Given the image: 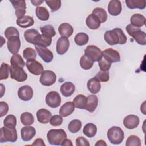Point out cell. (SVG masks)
Listing matches in <instances>:
<instances>
[{"mask_svg": "<svg viewBox=\"0 0 146 146\" xmlns=\"http://www.w3.org/2000/svg\"><path fill=\"white\" fill-rule=\"evenodd\" d=\"M106 42L111 46L124 44L127 43V38L120 28H115L111 30H107L104 34Z\"/></svg>", "mask_w": 146, "mask_h": 146, "instance_id": "obj_1", "label": "cell"}, {"mask_svg": "<svg viewBox=\"0 0 146 146\" xmlns=\"http://www.w3.org/2000/svg\"><path fill=\"white\" fill-rule=\"evenodd\" d=\"M47 138L51 145H61L64 139L67 138V134L63 129H52L48 131Z\"/></svg>", "mask_w": 146, "mask_h": 146, "instance_id": "obj_2", "label": "cell"}, {"mask_svg": "<svg viewBox=\"0 0 146 146\" xmlns=\"http://www.w3.org/2000/svg\"><path fill=\"white\" fill-rule=\"evenodd\" d=\"M125 29L127 33L135 39L137 43L143 46L146 44V34L140 27L129 24Z\"/></svg>", "mask_w": 146, "mask_h": 146, "instance_id": "obj_3", "label": "cell"}, {"mask_svg": "<svg viewBox=\"0 0 146 146\" xmlns=\"http://www.w3.org/2000/svg\"><path fill=\"white\" fill-rule=\"evenodd\" d=\"M107 136L112 144H120L124 139V133L122 129L117 126H113L107 131Z\"/></svg>", "mask_w": 146, "mask_h": 146, "instance_id": "obj_4", "label": "cell"}, {"mask_svg": "<svg viewBox=\"0 0 146 146\" xmlns=\"http://www.w3.org/2000/svg\"><path fill=\"white\" fill-rule=\"evenodd\" d=\"M18 138L17 132L15 128H9L2 127L0 129V142L14 143Z\"/></svg>", "mask_w": 146, "mask_h": 146, "instance_id": "obj_5", "label": "cell"}, {"mask_svg": "<svg viewBox=\"0 0 146 146\" xmlns=\"http://www.w3.org/2000/svg\"><path fill=\"white\" fill-rule=\"evenodd\" d=\"M10 78L18 82L25 81L27 78V75L21 67L11 65L10 68Z\"/></svg>", "mask_w": 146, "mask_h": 146, "instance_id": "obj_6", "label": "cell"}, {"mask_svg": "<svg viewBox=\"0 0 146 146\" xmlns=\"http://www.w3.org/2000/svg\"><path fill=\"white\" fill-rule=\"evenodd\" d=\"M84 55L92 62H99L103 57L101 50L94 45H89L84 50Z\"/></svg>", "mask_w": 146, "mask_h": 146, "instance_id": "obj_7", "label": "cell"}, {"mask_svg": "<svg viewBox=\"0 0 146 146\" xmlns=\"http://www.w3.org/2000/svg\"><path fill=\"white\" fill-rule=\"evenodd\" d=\"M45 100L48 106L51 108H55L60 105L61 97L58 92L52 91L47 93Z\"/></svg>", "mask_w": 146, "mask_h": 146, "instance_id": "obj_8", "label": "cell"}, {"mask_svg": "<svg viewBox=\"0 0 146 146\" xmlns=\"http://www.w3.org/2000/svg\"><path fill=\"white\" fill-rule=\"evenodd\" d=\"M56 80V75L51 70H45L42 73L39 79L40 83L44 86H50L54 84Z\"/></svg>", "mask_w": 146, "mask_h": 146, "instance_id": "obj_9", "label": "cell"}, {"mask_svg": "<svg viewBox=\"0 0 146 146\" xmlns=\"http://www.w3.org/2000/svg\"><path fill=\"white\" fill-rule=\"evenodd\" d=\"M26 66L29 71L34 75H41L44 71L42 64L35 59L27 60Z\"/></svg>", "mask_w": 146, "mask_h": 146, "instance_id": "obj_10", "label": "cell"}, {"mask_svg": "<svg viewBox=\"0 0 146 146\" xmlns=\"http://www.w3.org/2000/svg\"><path fill=\"white\" fill-rule=\"evenodd\" d=\"M103 58L110 63H115L120 61V55L118 51L109 48L102 51Z\"/></svg>", "mask_w": 146, "mask_h": 146, "instance_id": "obj_11", "label": "cell"}, {"mask_svg": "<svg viewBox=\"0 0 146 146\" xmlns=\"http://www.w3.org/2000/svg\"><path fill=\"white\" fill-rule=\"evenodd\" d=\"M18 96L23 101H29L33 96V90L30 86H22L18 89Z\"/></svg>", "mask_w": 146, "mask_h": 146, "instance_id": "obj_12", "label": "cell"}, {"mask_svg": "<svg viewBox=\"0 0 146 146\" xmlns=\"http://www.w3.org/2000/svg\"><path fill=\"white\" fill-rule=\"evenodd\" d=\"M13 7L15 9V15L18 18H21L25 16L26 13V5L25 1H17V0H10Z\"/></svg>", "mask_w": 146, "mask_h": 146, "instance_id": "obj_13", "label": "cell"}, {"mask_svg": "<svg viewBox=\"0 0 146 146\" xmlns=\"http://www.w3.org/2000/svg\"><path fill=\"white\" fill-rule=\"evenodd\" d=\"M7 47L9 51L12 54L18 52L21 47V40L19 36H14L7 39Z\"/></svg>", "mask_w": 146, "mask_h": 146, "instance_id": "obj_14", "label": "cell"}, {"mask_svg": "<svg viewBox=\"0 0 146 146\" xmlns=\"http://www.w3.org/2000/svg\"><path fill=\"white\" fill-rule=\"evenodd\" d=\"M35 47L38 54L44 62L50 63L52 60L54 58L53 53L48 48L37 46H35Z\"/></svg>", "mask_w": 146, "mask_h": 146, "instance_id": "obj_15", "label": "cell"}, {"mask_svg": "<svg viewBox=\"0 0 146 146\" xmlns=\"http://www.w3.org/2000/svg\"><path fill=\"white\" fill-rule=\"evenodd\" d=\"M70 46V42L67 38L61 36L56 42V51L60 55H64L68 50Z\"/></svg>", "mask_w": 146, "mask_h": 146, "instance_id": "obj_16", "label": "cell"}, {"mask_svg": "<svg viewBox=\"0 0 146 146\" xmlns=\"http://www.w3.org/2000/svg\"><path fill=\"white\" fill-rule=\"evenodd\" d=\"M139 117L134 115H129L125 116L123 120V124L125 128L129 129L136 128L139 125Z\"/></svg>", "mask_w": 146, "mask_h": 146, "instance_id": "obj_17", "label": "cell"}, {"mask_svg": "<svg viewBox=\"0 0 146 146\" xmlns=\"http://www.w3.org/2000/svg\"><path fill=\"white\" fill-rule=\"evenodd\" d=\"M36 130L34 127L26 125L21 129V138L23 141H29L35 135Z\"/></svg>", "mask_w": 146, "mask_h": 146, "instance_id": "obj_18", "label": "cell"}, {"mask_svg": "<svg viewBox=\"0 0 146 146\" xmlns=\"http://www.w3.org/2000/svg\"><path fill=\"white\" fill-rule=\"evenodd\" d=\"M122 10L121 3L118 0H111L108 5V11L112 16L119 15Z\"/></svg>", "mask_w": 146, "mask_h": 146, "instance_id": "obj_19", "label": "cell"}, {"mask_svg": "<svg viewBox=\"0 0 146 146\" xmlns=\"http://www.w3.org/2000/svg\"><path fill=\"white\" fill-rule=\"evenodd\" d=\"M52 43V38H50L44 35L43 34H39L34 40V45L39 47H47L51 45Z\"/></svg>", "mask_w": 146, "mask_h": 146, "instance_id": "obj_20", "label": "cell"}, {"mask_svg": "<svg viewBox=\"0 0 146 146\" xmlns=\"http://www.w3.org/2000/svg\"><path fill=\"white\" fill-rule=\"evenodd\" d=\"M38 121L42 124H47L52 117L51 113L45 108H41L36 112Z\"/></svg>", "mask_w": 146, "mask_h": 146, "instance_id": "obj_21", "label": "cell"}, {"mask_svg": "<svg viewBox=\"0 0 146 146\" xmlns=\"http://www.w3.org/2000/svg\"><path fill=\"white\" fill-rule=\"evenodd\" d=\"M75 110V106L72 102H67L63 104L60 108L59 113L62 117H67L73 113Z\"/></svg>", "mask_w": 146, "mask_h": 146, "instance_id": "obj_22", "label": "cell"}, {"mask_svg": "<svg viewBox=\"0 0 146 146\" xmlns=\"http://www.w3.org/2000/svg\"><path fill=\"white\" fill-rule=\"evenodd\" d=\"M75 90V85L71 82H66L60 86V92L64 97L71 96Z\"/></svg>", "mask_w": 146, "mask_h": 146, "instance_id": "obj_23", "label": "cell"}, {"mask_svg": "<svg viewBox=\"0 0 146 146\" xmlns=\"http://www.w3.org/2000/svg\"><path fill=\"white\" fill-rule=\"evenodd\" d=\"M98 104V98L95 95H89L87 98V104L85 110L89 112H94Z\"/></svg>", "mask_w": 146, "mask_h": 146, "instance_id": "obj_24", "label": "cell"}, {"mask_svg": "<svg viewBox=\"0 0 146 146\" xmlns=\"http://www.w3.org/2000/svg\"><path fill=\"white\" fill-rule=\"evenodd\" d=\"M58 31L62 36L69 38L73 34L74 29L68 23H63L59 25L58 27Z\"/></svg>", "mask_w": 146, "mask_h": 146, "instance_id": "obj_25", "label": "cell"}, {"mask_svg": "<svg viewBox=\"0 0 146 146\" xmlns=\"http://www.w3.org/2000/svg\"><path fill=\"white\" fill-rule=\"evenodd\" d=\"M86 23L87 26L92 30L98 29L101 24L99 18L93 14H90L86 19Z\"/></svg>", "mask_w": 146, "mask_h": 146, "instance_id": "obj_26", "label": "cell"}, {"mask_svg": "<svg viewBox=\"0 0 146 146\" xmlns=\"http://www.w3.org/2000/svg\"><path fill=\"white\" fill-rule=\"evenodd\" d=\"M87 87L91 93L96 94L100 91L101 88V84L100 82L94 77L88 80L87 82Z\"/></svg>", "mask_w": 146, "mask_h": 146, "instance_id": "obj_27", "label": "cell"}, {"mask_svg": "<svg viewBox=\"0 0 146 146\" xmlns=\"http://www.w3.org/2000/svg\"><path fill=\"white\" fill-rule=\"evenodd\" d=\"M17 25L22 28H27L33 26L34 23V19L29 15H25L21 18H17Z\"/></svg>", "mask_w": 146, "mask_h": 146, "instance_id": "obj_28", "label": "cell"}, {"mask_svg": "<svg viewBox=\"0 0 146 146\" xmlns=\"http://www.w3.org/2000/svg\"><path fill=\"white\" fill-rule=\"evenodd\" d=\"M131 24L134 26L140 27L145 24V18L141 14H135L132 15L130 19Z\"/></svg>", "mask_w": 146, "mask_h": 146, "instance_id": "obj_29", "label": "cell"}, {"mask_svg": "<svg viewBox=\"0 0 146 146\" xmlns=\"http://www.w3.org/2000/svg\"><path fill=\"white\" fill-rule=\"evenodd\" d=\"M127 6L130 9H139L143 10L146 6V2L144 0H126Z\"/></svg>", "mask_w": 146, "mask_h": 146, "instance_id": "obj_30", "label": "cell"}, {"mask_svg": "<svg viewBox=\"0 0 146 146\" xmlns=\"http://www.w3.org/2000/svg\"><path fill=\"white\" fill-rule=\"evenodd\" d=\"M75 107L79 109H85L87 104V97L82 94L76 95L73 100Z\"/></svg>", "mask_w": 146, "mask_h": 146, "instance_id": "obj_31", "label": "cell"}, {"mask_svg": "<svg viewBox=\"0 0 146 146\" xmlns=\"http://www.w3.org/2000/svg\"><path fill=\"white\" fill-rule=\"evenodd\" d=\"M83 132L87 137L90 138L93 137L97 132V127L93 123H87L84 125L83 129Z\"/></svg>", "mask_w": 146, "mask_h": 146, "instance_id": "obj_32", "label": "cell"}, {"mask_svg": "<svg viewBox=\"0 0 146 146\" xmlns=\"http://www.w3.org/2000/svg\"><path fill=\"white\" fill-rule=\"evenodd\" d=\"M35 14L37 18L41 21H47L50 17L48 10L43 6L37 7L35 9Z\"/></svg>", "mask_w": 146, "mask_h": 146, "instance_id": "obj_33", "label": "cell"}, {"mask_svg": "<svg viewBox=\"0 0 146 146\" xmlns=\"http://www.w3.org/2000/svg\"><path fill=\"white\" fill-rule=\"evenodd\" d=\"M39 34V31L34 29H30L26 30L24 33V38L25 40L29 43L34 44V40L35 37Z\"/></svg>", "mask_w": 146, "mask_h": 146, "instance_id": "obj_34", "label": "cell"}, {"mask_svg": "<svg viewBox=\"0 0 146 146\" xmlns=\"http://www.w3.org/2000/svg\"><path fill=\"white\" fill-rule=\"evenodd\" d=\"M89 40L88 35L84 33H78L74 38V41L75 43L79 46H82L86 45Z\"/></svg>", "mask_w": 146, "mask_h": 146, "instance_id": "obj_35", "label": "cell"}, {"mask_svg": "<svg viewBox=\"0 0 146 146\" xmlns=\"http://www.w3.org/2000/svg\"><path fill=\"white\" fill-rule=\"evenodd\" d=\"M20 120L23 125H30L34 122V118L33 115L27 112H23L20 116Z\"/></svg>", "mask_w": 146, "mask_h": 146, "instance_id": "obj_36", "label": "cell"}, {"mask_svg": "<svg viewBox=\"0 0 146 146\" xmlns=\"http://www.w3.org/2000/svg\"><path fill=\"white\" fill-rule=\"evenodd\" d=\"M96 15L100 20L101 23L105 22L107 19V14L104 9L101 7H96L93 11L92 13Z\"/></svg>", "mask_w": 146, "mask_h": 146, "instance_id": "obj_37", "label": "cell"}, {"mask_svg": "<svg viewBox=\"0 0 146 146\" xmlns=\"http://www.w3.org/2000/svg\"><path fill=\"white\" fill-rule=\"evenodd\" d=\"M82 128V122L78 119H74L71 120L68 125V131L72 133H75L80 131Z\"/></svg>", "mask_w": 146, "mask_h": 146, "instance_id": "obj_38", "label": "cell"}, {"mask_svg": "<svg viewBox=\"0 0 146 146\" xmlns=\"http://www.w3.org/2000/svg\"><path fill=\"white\" fill-rule=\"evenodd\" d=\"M40 30L42 34L50 38H52L56 35V31L53 26L51 25H44L41 27L40 28Z\"/></svg>", "mask_w": 146, "mask_h": 146, "instance_id": "obj_39", "label": "cell"}, {"mask_svg": "<svg viewBox=\"0 0 146 146\" xmlns=\"http://www.w3.org/2000/svg\"><path fill=\"white\" fill-rule=\"evenodd\" d=\"M79 63L81 68L85 70H90L94 65V62H92L84 55L80 57Z\"/></svg>", "mask_w": 146, "mask_h": 146, "instance_id": "obj_40", "label": "cell"}, {"mask_svg": "<svg viewBox=\"0 0 146 146\" xmlns=\"http://www.w3.org/2000/svg\"><path fill=\"white\" fill-rule=\"evenodd\" d=\"M10 66L6 63H2L0 67V80L7 79L10 73Z\"/></svg>", "mask_w": 146, "mask_h": 146, "instance_id": "obj_41", "label": "cell"}, {"mask_svg": "<svg viewBox=\"0 0 146 146\" xmlns=\"http://www.w3.org/2000/svg\"><path fill=\"white\" fill-rule=\"evenodd\" d=\"M10 64L11 65L17 66L21 67L22 68H23L25 65L26 64L22 56L18 54H14L11 56L10 59Z\"/></svg>", "mask_w": 146, "mask_h": 146, "instance_id": "obj_42", "label": "cell"}, {"mask_svg": "<svg viewBox=\"0 0 146 146\" xmlns=\"http://www.w3.org/2000/svg\"><path fill=\"white\" fill-rule=\"evenodd\" d=\"M23 56L27 60L35 59L36 52L34 49L31 47H27L23 51Z\"/></svg>", "mask_w": 146, "mask_h": 146, "instance_id": "obj_43", "label": "cell"}, {"mask_svg": "<svg viewBox=\"0 0 146 146\" xmlns=\"http://www.w3.org/2000/svg\"><path fill=\"white\" fill-rule=\"evenodd\" d=\"M4 126L9 128H15L17 125V118L13 115H7L3 120Z\"/></svg>", "mask_w": 146, "mask_h": 146, "instance_id": "obj_44", "label": "cell"}, {"mask_svg": "<svg viewBox=\"0 0 146 146\" xmlns=\"http://www.w3.org/2000/svg\"><path fill=\"white\" fill-rule=\"evenodd\" d=\"M141 144L140 139L136 135H131L127 139L126 146H140Z\"/></svg>", "mask_w": 146, "mask_h": 146, "instance_id": "obj_45", "label": "cell"}, {"mask_svg": "<svg viewBox=\"0 0 146 146\" xmlns=\"http://www.w3.org/2000/svg\"><path fill=\"white\" fill-rule=\"evenodd\" d=\"M45 2L52 12L58 11L61 7L60 0H46Z\"/></svg>", "mask_w": 146, "mask_h": 146, "instance_id": "obj_46", "label": "cell"}, {"mask_svg": "<svg viewBox=\"0 0 146 146\" xmlns=\"http://www.w3.org/2000/svg\"><path fill=\"white\" fill-rule=\"evenodd\" d=\"M5 36L6 39H9L10 38L14 37V36H19V31L17 28L13 26H10L7 27L5 32H4Z\"/></svg>", "mask_w": 146, "mask_h": 146, "instance_id": "obj_47", "label": "cell"}, {"mask_svg": "<svg viewBox=\"0 0 146 146\" xmlns=\"http://www.w3.org/2000/svg\"><path fill=\"white\" fill-rule=\"evenodd\" d=\"M96 79H98L99 82H106L108 81L110 79V74L108 71H99L94 76Z\"/></svg>", "mask_w": 146, "mask_h": 146, "instance_id": "obj_48", "label": "cell"}, {"mask_svg": "<svg viewBox=\"0 0 146 146\" xmlns=\"http://www.w3.org/2000/svg\"><path fill=\"white\" fill-rule=\"evenodd\" d=\"M111 63L109 62L103 57L98 62V65L100 68V71H108L111 67Z\"/></svg>", "mask_w": 146, "mask_h": 146, "instance_id": "obj_49", "label": "cell"}, {"mask_svg": "<svg viewBox=\"0 0 146 146\" xmlns=\"http://www.w3.org/2000/svg\"><path fill=\"white\" fill-rule=\"evenodd\" d=\"M62 116L58 115H54L51 117L50 120V123L51 125L54 127H58L62 125L63 123Z\"/></svg>", "mask_w": 146, "mask_h": 146, "instance_id": "obj_50", "label": "cell"}, {"mask_svg": "<svg viewBox=\"0 0 146 146\" xmlns=\"http://www.w3.org/2000/svg\"><path fill=\"white\" fill-rule=\"evenodd\" d=\"M9 111V106L7 103L0 102V117H2L6 115Z\"/></svg>", "mask_w": 146, "mask_h": 146, "instance_id": "obj_51", "label": "cell"}, {"mask_svg": "<svg viewBox=\"0 0 146 146\" xmlns=\"http://www.w3.org/2000/svg\"><path fill=\"white\" fill-rule=\"evenodd\" d=\"M75 144L76 146H89L88 141L84 137L79 136L76 139Z\"/></svg>", "mask_w": 146, "mask_h": 146, "instance_id": "obj_52", "label": "cell"}, {"mask_svg": "<svg viewBox=\"0 0 146 146\" xmlns=\"http://www.w3.org/2000/svg\"><path fill=\"white\" fill-rule=\"evenodd\" d=\"M32 145H39V146H45V144L42 139L38 138L35 140L34 143L32 144Z\"/></svg>", "mask_w": 146, "mask_h": 146, "instance_id": "obj_53", "label": "cell"}, {"mask_svg": "<svg viewBox=\"0 0 146 146\" xmlns=\"http://www.w3.org/2000/svg\"><path fill=\"white\" fill-rule=\"evenodd\" d=\"M62 145V146H63V145H67V146H69V145H70V146H72L73 145V144H72V141H71V140H70V139H64V140L63 141V143H62V145Z\"/></svg>", "mask_w": 146, "mask_h": 146, "instance_id": "obj_54", "label": "cell"}, {"mask_svg": "<svg viewBox=\"0 0 146 146\" xmlns=\"http://www.w3.org/2000/svg\"><path fill=\"white\" fill-rule=\"evenodd\" d=\"M44 2V1L40 0H31V3L35 6H38Z\"/></svg>", "mask_w": 146, "mask_h": 146, "instance_id": "obj_55", "label": "cell"}, {"mask_svg": "<svg viewBox=\"0 0 146 146\" xmlns=\"http://www.w3.org/2000/svg\"><path fill=\"white\" fill-rule=\"evenodd\" d=\"M95 146H107V143L103 140H98L95 144Z\"/></svg>", "mask_w": 146, "mask_h": 146, "instance_id": "obj_56", "label": "cell"}, {"mask_svg": "<svg viewBox=\"0 0 146 146\" xmlns=\"http://www.w3.org/2000/svg\"><path fill=\"white\" fill-rule=\"evenodd\" d=\"M0 86H1V98H2V97L3 96V95L4 92H5V87H4L3 84H2V83H1V84H0Z\"/></svg>", "mask_w": 146, "mask_h": 146, "instance_id": "obj_57", "label": "cell"}]
</instances>
